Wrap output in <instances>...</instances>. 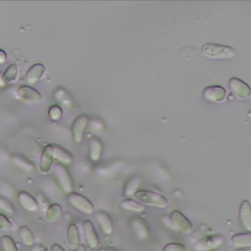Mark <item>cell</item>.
Wrapping results in <instances>:
<instances>
[{"label": "cell", "mask_w": 251, "mask_h": 251, "mask_svg": "<svg viewBox=\"0 0 251 251\" xmlns=\"http://www.w3.org/2000/svg\"><path fill=\"white\" fill-rule=\"evenodd\" d=\"M103 152V143L101 139L93 137L89 140V157L93 161H98Z\"/></svg>", "instance_id": "e0dca14e"}, {"label": "cell", "mask_w": 251, "mask_h": 251, "mask_svg": "<svg viewBox=\"0 0 251 251\" xmlns=\"http://www.w3.org/2000/svg\"><path fill=\"white\" fill-rule=\"evenodd\" d=\"M7 54L3 50L0 49V64H3L6 61Z\"/></svg>", "instance_id": "836d02e7"}, {"label": "cell", "mask_w": 251, "mask_h": 251, "mask_svg": "<svg viewBox=\"0 0 251 251\" xmlns=\"http://www.w3.org/2000/svg\"><path fill=\"white\" fill-rule=\"evenodd\" d=\"M90 122V118L86 114H81L74 120L72 125V132L76 143H81L83 139L85 130Z\"/></svg>", "instance_id": "52a82bcc"}, {"label": "cell", "mask_w": 251, "mask_h": 251, "mask_svg": "<svg viewBox=\"0 0 251 251\" xmlns=\"http://www.w3.org/2000/svg\"><path fill=\"white\" fill-rule=\"evenodd\" d=\"M2 251H19L15 240L10 235H3L0 238Z\"/></svg>", "instance_id": "83f0119b"}, {"label": "cell", "mask_w": 251, "mask_h": 251, "mask_svg": "<svg viewBox=\"0 0 251 251\" xmlns=\"http://www.w3.org/2000/svg\"><path fill=\"white\" fill-rule=\"evenodd\" d=\"M12 162L21 169L26 171H32L34 169V164L21 155L15 154L12 156Z\"/></svg>", "instance_id": "7402d4cb"}, {"label": "cell", "mask_w": 251, "mask_h": 251, "mask_svg": "<svg viewBox=\"0 0 251 251\" xmlns=\"http://www.w3.org/2000/svg\"><path fill=\"white\" fill-rule=\"evenodd\" d=\"M54 148L52 145H47L42 153L40 162V171L42 174H47L51 171L54 165Z\"/></svg>", "instance_id": "7c38bea8"}, {"label": "cell", "mask_w": 251, "mask_h": 251, "mask_svg": "<svg viewBox=\"0 0 251 251\" xmlns=\"http://www.w3.org/2000/svg\"><path fill=\"white\" fill-rule=\"evenodd\" d=\"M48 115L54 121H59L63 116V110L60 106L54 105L50 107Z\"/></svg>", "instance_id": "f546056e"}, {"label": "cell", "mask_w": 251, "mask_h": 251, "mask_svg": "<svg viewBox=\"0 0 251 251\" xmlns=\"http://www.w3.org/2000/svg\"><path fill=\"white\" fill-rule=\"evenodd\" d=\"M202 55L212 60L231 59L236 56V52L230 46H221L215 43H207L202 48Z\"/></svg>", "instance_id": "6da1fadb"}, {"label": "cell", "mask_w": 251, "mask_h": 251, "mask_svg": "<svg viewBox=\"0 0 251 251\" xmlns=\"http://www.w3.org/2000/svg\"><path fill=\"white\" fill-rule=\"evenodd\" d=\"M76 251H86V248H85L84 245H79V248H77L76 250H75Z\"/></svg>", "instance_id": "d590c367"}, {"label": "cell", "mask_w": 251, "mask_h": 251, "mask_svg": "<svg viewBox=\"0 0 251 251\" xmlns=\"http://www.w3.org/2000/svg\"><path fill=\"white\" fill-rule=\"evenodd\" d=\"M18 97L28 103L40 104L42 101V96L33 88L27 86H21L17 91Z\"/></svg>", "instance_id": "4fadbf2b"}, {"label": "cell", "mask_w": 251, "mask_h": 251, "mask_svg": "<svg viewBox=\"0 0 251 251\" xmlns=\"http://www.w3.org/2000/svg\"><path fill=\"white\" fill-rule=\"evenodd\" d=\"M63 212V207L60 204H52L48 207L46 212V220L49 223H57L62 217Z\"/></svg>", "instance_id": "44dd1931"}, {"label": "cell", "mask_w": 251, "mask_h": 251, "mask_svg": "<svg viewBox=\"0 0 251 251\" xmlns=\"http://www.w3.org/2000/svg\"><path fill=\"white\" fill-rule=\"evenodd\" d=\"M170 221L175 229L184 234H189L193 230L192 223L178 210H174L169 215Z\"/></svg>", "instance_id": "5b68a950"}, {"label": "cell", "mask_w": 251, "mask_h": 251, "mask_svg": "<svg viewBox=\"0 0 251 251\" xmlns=\"http://www.w3.org/2000/svg\"><path fill=\"white\" fill-rule=\"evenodd\" d=\"M22 242L26 246L33 247L35 244V236L33 231L27 226H21L18 229Z\"/></svg>", "instance_id": "603a6c76"}, {"label": "cell", "mask_w": 251, "mask_h": 251, "mask_svg": "<svg viewBox=\"0 0 251 251\" xmlns=\"http://www.w3.org/2000/svg\"><path fill=\"white\" fill-rule=\"evenodd\" d=\"M231 242L240 248H251V233L236 234L231 237Z\"/></svg>", "instance_id": "d4e9b609"}, {"label": "cell", "mask_w": 251, "mask_h": 251, "mask_svg": "<svg viewBox=\"0 0 251 251\" xmlns=\"http://www.w3.org/2000/svg\"><path fill=\"white\" fill-rule=\"evenodd\" d=\"M229 87L235 97L240 100H248L251 96V89L248 84L238 78L232 77L229 80Z\"/></svg>", "instance_id": "8992f818"}, {"label": "cell", "mask_w": 251, "mask_h": 251, "mask_svg": "<svg viewBox=\"0 0 251 251\" xmlns=\"http://www.w3.org/2000/svg\"><path fill=\"white\" fill-rule=\"evenodd\" d=\"M131 225H132L134 233L136 234L138 238L140 240H145L148 238L150 231L143 219L138 217H133L131 220Z\"/></svg>", "instance_id": "9a60e30c"}, {"label": "cell", "mask_w": 251, "mask_h": 251, "mask_svg": "<svg viewBox=\"0 0 251 251\" xmlns=\"http://www.w3.org/2000/svg\"><path fill=\"white\" fill-rule=\"evenodd\" d=\"M95 219L105 235H111L113 233L114 223L108 212L103 210H97L95 213Z\"/></svg>", "instance_id": "8fae6325"}, {"label": "cell", "mask_w": 251, "mask_h": 251, "mask_svg": "<svg viewBox=\"0 0 251 251\" xmlns=\"http://www.w3.org/2000/svg\"><path fill=\"white\" fill-rule=\"evenodd\" d=\"M18 78V67L17 64H11L10 66L7 68L2 76L4 82L7 84L15 83Z\"/></svg>", "instance_id": "4316f807"}, {"label": "cell", "mask_w": 251, "mask_h": 251, "mask_svg": "<svg viewBox=\"0 0 251 251\" xmlns=\"http://www.w3.org/2000/svg\"><path fill=\"white\" fill-rule=\"evenodd\" d=\"M33 251H48L45 247L42 245H34L32 248Z\"/></svg>", "instance_id": "d6a6232c"}, {"label": "cell", "mask_w": 251, "mask_h": 251, "mask_svg": "<svg viewBox=\"0 0 251 251\" xmlns=\"http://www.w3.org/2000/svg\"><path fill=\"white\" fill-rule=\"evenodd\" d=\"M238 251H245V250H238Z\"/></svg>", "instance_id": "8d00e7d4"}, {"label": "cell", "mask_w": 251, "mask_h": 251, "mask_svg": "<svg viewBox=\"0 0 251 251\" xmlns=\"http://www.w3.org/2000/svg\"><path fill=\"white\" fill-rule=\"evenodd\" d=\"M54 148V158L61 164H70L73 161V156L72 153H69L65 148L59 145H52Z\"/></svg>", "instance_id": "ffe728a7"}, {"label": "cell", "mask_w": 251, "mask_h": 251, "mask_svg": "<svg viewBox=\"0 0 251 251\" xmlns=\"http://www.w3.org/2000/svg\"><path fill=\"white\" fill-rule=\"evenodd\" d=\"M83 229L87 245L91 249L98 248L100 245V238L93 222L90 220H85L83 222Z\"/></svg>", "instance_id": "9c48e42d"}, {"label": "cell", "mask_w": 251, "mask_h": 251, "mask_svg": "<svg viewBox=\"0 0 251 251\" xmlns=\"http://www.w3.org/2000/svg\"><path fill=\"white\" fill-rule=\"evenodd\" d=\"M54 174L60 186L65 193L73 192V181L72 175L65 166L62 164H56L54 166Z\"/></svg>", "instance_id": "3957f363"}, {"label": "cell", "mask_w": 251, "mask_h": 251, "mask_svg": "<svg viewBox=\"0 0 251 251\" xmlns=\"http://www.w3.org/2000/svg\"><path fill=\"white\" fill-rule=\"evenodd\" d=\"M51 251H65V250L58 244H54L51 247Z\"/></svg>", "instance_id": "e575fe53"}, {"label": "cell", "mask_w": 251, "mask_h": 251, "mask_svg": "<svg viewBox=\"0 0 251 251\" xmlns=\"http://www.w3.org/2000/svg\"><path fill=\"white\" fill-rule=\"evenodd\" d=\"M134 199L142 205L158 208H166L168 205V199L164 195L153 191L138 190L134 195Z\"/></svg>", "instance_id": "7a4b0ae2"}, {"label": "cell", "mask_w": 251, "mask_h": 251, "mask_svg": "<svg viewBox=\"0 0 251 251\" xmlns=\"http://www.w3.org/2000/svg\"><path fill=\"white\" fill-rule=\"evenodd\" d=\"M0 209L9 215H12L15 211V206L12 202L2 195H0Z\"/></svg>", "instance_id": "f1b7e54d"}, {"label": "cell", "mask_w": 251, "mask_h": 251, "mask_svg": "<svg viewBox=\"0 0 251 251\" xmlns=\"http://www.w3.org/2000/svg\"><path fill=\"white\" fill-rule=\"evenodd\" d=\"M239 217L243 227L248 231H251V205L250 202L244 200L239 207Z\"/></svg>", "instance_id": "d6986e66"}, {"label": "cell", "mask_w": 251, "mask_h": 251, "mask_svg": "<svg viewBox=\"0 0 251 251\" xmlns=\"http://www.w3.org/2000/svg\"><path fill=\"white\" fill-rule=\"evenodd\" d=\"M67 200L74 207L85 214L89 215L94 212V205L91 201L82 194L75 192H71L68 194Z\"/></svg>", "instance_id": "277c9868"}, {"label": "cell", "mask_w": 251, "mask_h": 251, "mask_svg": "<svg viewBox=\"0 0 251 251\" xmlns=\"http://www.w3.org/2000/svg\"><path fill=\"white\" fill-rule=\"evenodd\" d=\"M202 94L207 101L214 104H220L225 100L227 91L218 86H209L203 90Z\"/></svg>", "instance_id": "30bf717a"}, {"label": "cell", "mask_w": 251, "mask_h": 251, "mask_svg": "<svg viewBox=\"0 0 251 251\" xmlns=\"http://www.w3.org/2000/svg\"><path fill=\"white\" fill-rule=\"evenodd\" d=\"M67 244L72 250H76L81 245V236L79 227L75 223H72L67 228Z\"/></svg>", "instance_id": "2e32d148"}, {"label": "cell", "mask_w": 251, "mask_h": 251, "mask_svg": "<svg viewBox=\"0 0 251 251\" xmlns=\"http://www.w3.org/2000/svg\"><path fill=\"white\" fill-rule=\"evenodd\" d=\"M18 200L21 207L27 211L34 212L40 208V205L36 198L26 191H21L18 193Z\"/></svg>", "instance_id": "5bb4252c"}, {"label": "cell", "mask_w": 251, "mask_h": 251, "mask_svg": "<svg viewBox=\"0 0 251 251\" xmlns=\"http://www.w3.org/2000/svg\"><path fill=\"white\" fill-rule=\"evenodd\" d=\"M141 182H142V181L139 178H132L129 179L127 183L125 184V187H124L125 195H126L127 197L134 196V195L137 192L139 186H140Z\"/></svg>", "instance_id": "484cf974"}, {"label": "cell", "mask_w": 251, "mask_h": 251, "mask_svg": "<svg viewBox=\"0 0 251 251\" xmlns=\"http://www.w3.org/2000/svg\"><path fill=\"white\" fill-rule=\"evenodd\" d=\"M13 228V223L8 220L6 216L0 213V231H10Z\"/></svg>", "instance_id": "4dcf8cb0"}, {"label": "cell", "mask_w": 251, "mask_h": 251, "mask_svg": "<svg viewBox=\"0 0 251 251\" xmlns=\"http://www.w3.org/2000/svg\"><path fill=\"white\" fill-rule=\"evenodd\" d=\"M163 251H187V248L181 243H168L163 248Z\"/></svg>", "instance_id": "1f68e13d"}, {"label": "cell", "mask_w": 251, "mask_h": 251, "mask_svg": "<svg viewBox=\"0 0 251 251\" xmlns=\"http://www.w3.org/2000/svg\"><path fill=\"white\" fill-rule=\"evenodd\" d=\"M45 67L42 64H36L29 69L26 72V82L30 84H35L42 79L45 73Z\"/></svg>", "instance_id": "ac0fdd59"}, {"label": "cell", "mask_w": 251, "mask_h": 251, "mask_svg": "<svg viewBox=\"0 0 251 251\" xmlns=\"http://www.w3.org/2000/svg\"><path fill=\"white\" fill-rule=\"evenodd\" d=\"M224 237L220 235H211L203 237L197 241L195 249L198 251H209L214 249L224 243Z\"/></svg>", "instance_id": "ba28073f"}, {"label": "cell", "mask_w": 251, "mask_h": 251, "mask_svg": "<svg viewBox=\"0 0 251 251\" xmlns=\"http://www.w3.org/2000/svg\"><path fill=\"white\" fill-rule=\"evenodd\" d=\"M121 206L124 210H129V211L141 213L145 211L146 207L144 205L136 201V199H126L121 202Z\"/></svg>", "instance_id": "cb8c5ba5"}]
</instances>
